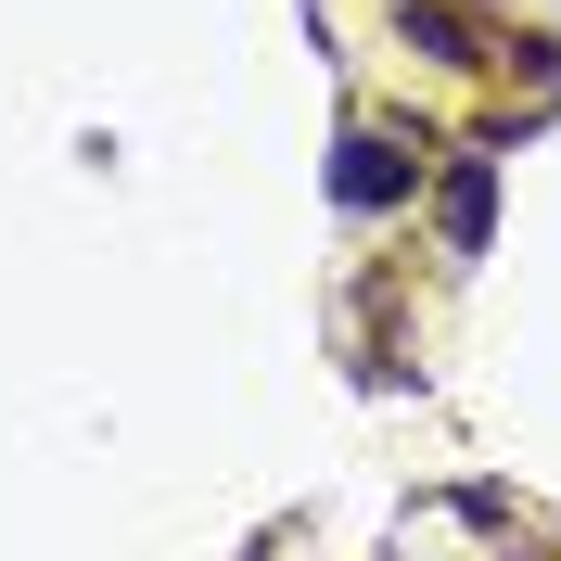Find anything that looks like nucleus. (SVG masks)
<instances>
[{
	"label": "nucleus",
	"instance_id": "3",
	"mask_svg": "<svg viewBox=\"0 0 561 561\" xmlns=\"http://www.w3.org/2000/svg\"><path fill=\"white\" fill-rule=\"evenodd\" d=\"M396 38H409V51H434V65H485V51H472V26H459L447 0H396Z\"/></svg>",
	"mask_w": 561,
	"mask_h": 561
},
{
	"label": "nucleus",
	"instance_id": "1",
	"mask_svg": "<svg viewBox=\"0 0 561 561\" xmlns=\"http://www.w3.org/2000/svg\"><path fill=\"white\" fill-rule=\"evenodd\" d=\"M409 179H421V153H409V140H383V128H345V153H332V205H345V217H383V205H409Z\"/></svg>",
	"mask_w": 561,
	"mask_h": 561
},
{
	"label": "nucleus",
	"instance_id": "2",
	"mask_svg": "<svg viewBox=\"0 0 561 561\" xmlns=\"http://www.w3.org/2000/svg\"><path fill=\"white\" fill-rule=\"evenodd\" d=\"M434 217H447V255H485V230H497V140H472V153L447 167Z\"/></svg>",
	"mask_w": 561,
	"mask_h": 561
}]
</instances>
